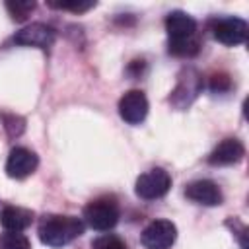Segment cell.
<instances>
[{"mask_svg": "<svg viewBox=\"0 0 249 249\" xmlns=\"http://www.w3.org/2000/svg\"><path fill=\"white\" fill-rule=\"evenodd\" d=\"M84 222L76 216L47 214L39 222V239L47 247H64L84 233Z\"/></svg>", "mask_w": 249, "mask_h": 249, "instance_id": "1", "label": "cell"}, {"mask_svg": "<svg viewBox=\"0 0 249 249\" xmlns=\"http://www.w3.org/2000/svg\"><path fill=\"white\" fill-rule=\"evenodd\" d=\"M84 220L91 230L107 231L119 222V206L113 198H95L84 208Z\"/></svg>", "mask_w": 249, "mask_h": 249, "instance_id": "2", "label": "cell"}, {"mask_svg": "<svg viewBox=\"0 0 249 249\" xmlns=\"http://www.w3.org/2000/svg\"><path fill=\"white\" fill-rule=\"evenodd\" d=\"M169 189H171V175L161 167H154L142 173L134 183V193L144 200L160 198L167 195Z\"/></svg>", "mask_w": 249, "mask_h": 249, "instance_id": "3", "label": "cell"}, {"mask_svg": "<svg viewBox=\"0 0 249 249\" xmlns=\"http://www.w3.org/2000/svg\"><path fill=\"white\" fill-rule=\"evenodd\" d=\"M175 239H177V228L169 220L150 222L140 235V241L146 249H171Z\"/></svg>", "mask_w": 249, "mask_h": 249, "instance_id": "4", "label": "cell"}, {"mask_svg": "<svg viewBox=\"0 0 249 249\" xmlns=\"http://www.w3.org/2000/svg\"><path fill=\"white\" fill-rule=\"evenodd\" d=\"M249 25L241 18H222L212 25V35L216 41L228 47H235L247 41Z\"/></svg>", "mask_w": 249, "mask_h": 249, "instance_id": "5", "label": "cell"}, {"mask_svg": "<svg viewBox=\"0 0 249 249\" xmlns=\"http://www.w3.org/2000/svg\"><path fill=\"white\" fill-rule=\"evenodd\" d=\"M119 115L128 124H140L148 115V99L144 91L130 89L119 99Z\"/></svg>", "mask_w": 249, "mask_h": 249, "instance_id": "6", "label": "cell"}, {"mask_svg": "<svg viewBox=\"0 0 249 249\" xmlns=\"http://www.w3.org/2000/svg\"><path fill=\"white\" fill-rule=\"evenodd\" d=\"M56 39V31L47 25V23H31L25 25L23 29H19L14 35V43L16 45H23V47H37V49H49Z\"/></svg>", "mask_w": 249, "mask_h": 249, "instance_id": "7", "label": "cell"}, {"mask_svg": "<svg viewBox=\"0 0 249 249\" xmlns=\"http://www.w3.org/2000/svg\"><path fill=\"white\" fill-rule=\"evenodd\" d=\"M37 165H39V158L35 156V152L23 146H18V148H12L6 160V173L12 179H25L37 169Z\"/></svg>", "mask_w": 249, "mask_h": 249, "instance_id": "8", "label": "cell"}, {"mask_svg": "<svg viewBox=\"0 0 249 249\" xmlns=\"http://www.w3.org/2000/svg\"><path fill=\"white\" fill-rule=\"evenodd\" d=\"M185 196L191 198L193 202L204 204V206H218L224 200L220 187L208 179H198V181L189 183L185 187Z\"/></svg>", "mask_w": 249, "mask_h": 249, "instance_id": "9", "label": "cell"}, {"mask_svg": "<svg viewBox=\"0 0 249 249\" xmlns=\"http://www.w3.org/2000/svg\"><path fill=\"white\" fill-rule=\"evenodd\" d=\"M165 31L169 41H181V39H189L195 37L196 33V21L181 10H175L171 14H167L165 18Z\"/></svg>", "mask_w": 249, "mask_h": 249, "instance_id": "10", "label": "cell"}, {"mask_svg": "<svg viewBox=\"0 0 249 249\" xmlns=\"http://www.w3.org/2000/svg\"><path fill=\"white\" fill-rule=\"evenodd\" d=\"M245 156V148L241 144V140L237 138H224L208 156V163L210 165H231L241 161V158Z\"/></svg>", "mask_w": 249, "mask_h": 249, "instance_id": "11", "label": "cell"}, {"mask_svg": "<svg viewBox=\"0 0 249 249\" xmlns=\"http://www.w3.org/2000/svg\"><path fill=\"white\" fill-rule=\"evenodd\" d=\"M33 222V212L21 206H6L0 212V224L6 231H23Z\"/></svg>", "mask_w": 249, "mask_h": 249, "instance_id": "12", "label": "cell"}, {"mask_svg": "<svg viewBox=\"0 0 249 249\" xmlns=\"http://www.w3.org/2000/svg\"><path fill=\"white\" fill-rule=\"evenodd\" d=\"M198 41L196 37H189V39H181V41H169V53L175 56H195L198 53Z\"/></svg>", "mask_w": 249, "mask_h": 249, "instance_id": "13", "label": "cell"}, {"mask_svg": "<svg viewBox=\"0 0 249 249\" xmlns=\"http://www.w3.org/2000/svg\"><path fill=\"white\" fill-rule=\"evenodd\" d=\"M0 249H31V243L21 231H6L0 235Z\"/></svg>", "mask_w": 249, "mask_h": 249, "instance_id": "14", "label": "cell"}, {"mask_svg": "<svg viewBox=\"0 0 249 249\" xmlns=\"http://www.w3.org/2000/svg\"><path fill=\"white\" fill-rule=\"evenodd\" d=\"M6 8H8L12 19L23 21V19H27V16L35 10V2H29V0H16V2H6Z\"/></svg>", "mask_w": 249, "mask_h": 249, "instance_id": "15", "label": "cell"}, {"mask_svg": "<svg viewBox=\"0 0 249 249\" xmlns=\"http://www.w3.org/2000/svg\"><path fill=\"white\" fill-rule=\"evenodd\" d=\"M49 6L56 10H70V12L82 14V12L95 8V2H49Z\"/></svg>", "mask_w": 249, "mask_h": 249, "instance_id": "16", "label": "cell"}, {"mask_svg": "<svg viewBox=\"0 0 249 249\" xmlns=\"http://www.w3.org/2000/svg\"><path fill=\"white\" fill-rule=\"evenodd\" d=\"M91 245H93V249H126L124 241L117 235H101Z\"/></svg>", "mask_w": 249, "mask_h": 249, "instance_id": "17", "label": "cell"}, {"mask_svg": "<svg viewBox=\"0 0 249 249\" xmlns=\"http://www.w3.org/2000/svg\"><path fill=\"white\" fill-rule=\"evenodd\" d=\"M4 126L8 130L10 136H19L23 132V119L21 117H16V115H6L4 117Z\"/></svg>", "mask_w": 249, "mask_h": 249, "instance_id": "18", "label": "cell"}, {"mask_svg": "<svg viewBox=\"0 0 249 249\" xmlns=\"http://www.w3.org/2000/svg\"><path fill=\"white\" fill-rule=\"evenodd\" d=\"M230 88V78L226 76V74H216V76H212V82H210V89L212 91H226Z\"/></svg>", "mask_w": 249, "mask_h": 249, "instance_id": "19", "label": "cell"}]
</instances>
